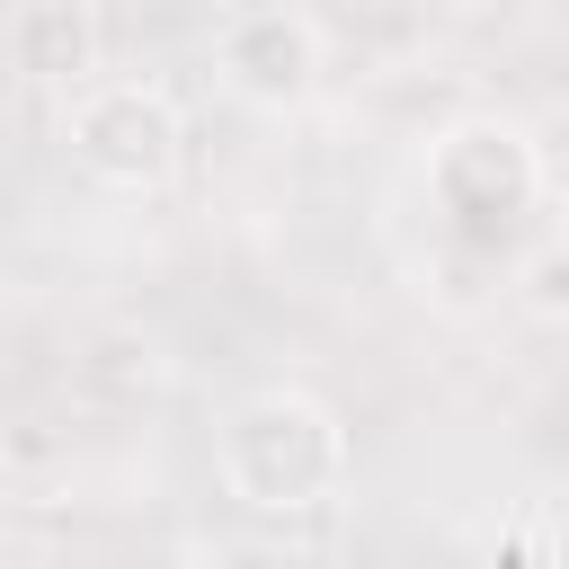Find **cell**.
Wrapping results in <instances>:
<instances>
[{
    "mask_svg": "<svg viewBox=\"0 0 569 569\" xmlns=\"http://www.w3.org/2000/svg\"><path fill=\"white\" fill-rule=\"evenodd\" d=\"M213 471L222 489L249 507V516H311L347 489L356 471V445H347V418L302 391V382H267V391H240L213 427Z\"/></svg>",
    "mask_w": 569,
    "mask_h": 569,
    "instance_id": "cell-1",
    "label": "cell"
},
{
    "mask_svg": "<svg viewBox=\"0 0 569 569\" xmlns=\"http://www.w3.org/2000/svg\"><path fill=\"white\" fill-rule=\"evenodd\" d=\"M542 204V151L507 116H462L427 151V213L462 258H507Z\"/></svg>",
    "mask_w": 569,
    "mask_h": 569,
    "instance_id": "cell-2",
    "label": "cell"
},
{
    "mask_svg": "<svg viewBox=\"0 0 569 569\" xmlns=\"http://www.w3.org/2000/svg\"><path fill=\"white\" fill-rule=\"evenodd\" d=\"M62 151L107 196H160L187 160V116L160 80H89V89H71Z\"/></svg>",
    "mask_w": 569,
    "mask_h": 569,
    "instance_id": "cell-3",
    "label": "cell"
},
{
    "mask_svg": "<svg viewBox=\"0 0 569 569\" xmlns=\"http://www.w3.org/2000/svg\"><path fill=\"white\" fill-rule=\"evenodd\" d=\"M320 62H329L320 18H311V9H284V0H249V9H231L222 36H213L222 89H231L240 107H267V116L302 107V98L320 89Z\"/></svg>",
    "mask_w": 569,
    "mask_h": 569,
    "instance_id": "cell-4",
    "label": "cell"
},
{
    "mask_svg": "<svg viewBox=\"0 0 569 569\" xmlns=\"http://www.w3.org/2000/svg\"><path fill=\"white\" fill-rule=\"evenodd\" d=\"M9 62L44 89H89L98 71V9L89 0H9Z\"/></svg>",
    "mask_w": 569,
    "mask_h": 569,
    "instance_id": "cell-5",
    "label": "cell"
},
{
    "mask_svg": "<svg viewBox=\"0 0 569 569\" xmlns=\"http://www.w3.org/2000/svg\"><path fill=\"white\" fill-rule=\"evenodd\" d=\"M525 284H533V311L551 320V311H560V249H551V240L533 249V267H525Z\"/></svg>",
    "mask_w": 569,
    "mask_h": 569,
    "instance_id": "cell-6",
    "label": "cell"
},
{
    "mask_svg": "<svg viewBox=\"0 0 569 569\" xmlns=\"http://www.w3.org/2000/svg\"><path fill=\"white\" fill-rule=\"evenodd\" d=\"M284 9H302V0H284Z\"/></svg>",
    "mask_w": 569,
    "mask_h": 569,
    "instance_id": "cell-7",
    "label": "cell"
}]
</instances>
